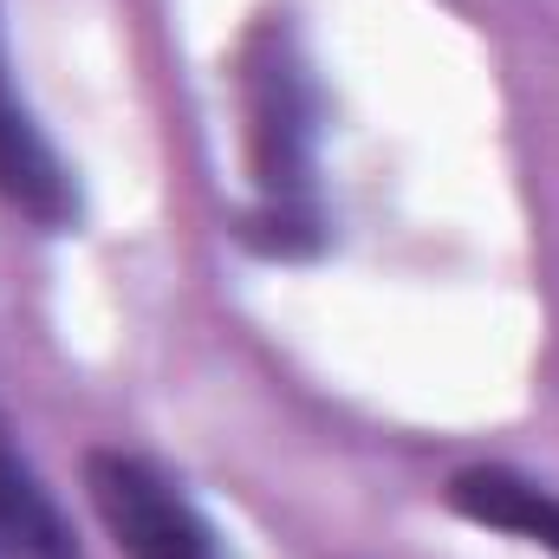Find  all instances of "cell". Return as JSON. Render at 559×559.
I'll use <instances>...</instances> for the list:
<instances>
[{
    "label": "cell",
    "mask_w": 559,
    "mask_h": 559,
    "mask_svg": "<svg viewBox=\"0 0 559 559\" xmlns=\"http://www.w3.org/2000/svg\"><path fill=\"white\" fill-rule=\"evenodd\" d=\"M241 98H248V163L267 195L254 228H280L274 248H312L319 215H312V143H319V105L312 79L280 26H261L241 52Z\"/></svg>",
    "instance_id": "cell-1"
},
{
    "label": "cell",
    "mask_w": 559,
    "mask_h": 559,
    "mask_svg": "<svg viewBox=\"0 0 559 559\" xmlns=\"http://www.w3.org/2000/svg\"><path fill=\"white\" fill-rule=\"evenodd\" d=\"M85 495L124 559H215V534L189 495L124 449L85 455Z\"/></svg>",
    "instance_id": "cell-2"
},
{
    "label": "cell",
    "mask_w": 559,
    "mask_h": 559,
    "mask_svg": "<svg viewBox=\"0 0 559 559\" xmlns=\"http://www.w3.org/2000/svg\"><path fill=\"white\" fill-rule=\"evenodd\" d=\"M0 202H13L39 228H66L79 215L72 169L59 163V150L46 143V131L33 124V111L7 85V52H0Z\"/></svg>",
    "instance_id": "cell-3"
},
{
    "label": "cell",
    "mask_w": 559,
    "mask_h": 559,
    "mask_svg": "<svg viewBox=\"0 0 559 559\" xmlns=\"http://www.w3.org/2000/svg\"><path fill=\"white\" fill-rule=\"evenodd\" d=\"M449 508L475 527H495V534H514V540L559 554V495L514 468H462L449 481Z\"/></svg>",
    "instance_id": "cell-4"
},
{
    "label": "cell",
    "mask_w": 559,
    "mask_h": 559,
    "mask_svg": "<svg viewBox=\"0 0 559 559\" xmlns=\"http://www.w3.org/2000/svg\"><path fill=\"white\" fill-rule=\"evenodd\" d=\"M0 554L13 559H79V540L59 514V501L39 488L33 462L13 449L0 417Z\"/></svg>",
    "instance_id": "cell-5"
}]
</instances>
